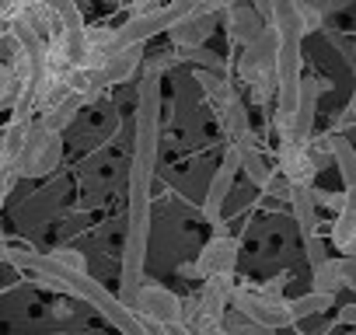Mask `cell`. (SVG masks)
Wrapping results in <instances>:
<instances>
[{
	"label": "cell",
	"mask_w": 356,
	"mask_h": 335,
	"mask_svg": "<svg viewBox=\"0 0 356 335\" xmlns=\"http://www.w3.org/2000/svg\"><path fill=\"white\" fill-rule=\"evenodd\" d=\"M161 150V81L143 77L136 91L133 115V161H129V210H126V245L119 269V300L129 304L143 283L147 245H150V186Z\"/></svg>",
	"instance_id": "1"
},
{
	"label": "cell",
	"mask_w": 356,
	"mask_h": 335,
	"mask_svg": "<svg viewBox=\"0 0 356 335\" xmlns=\"http://www.w3.org/2000/svg\"><path fill=\"white\" fill-rule=\"evenodd\" d=\"M276 49H280V35L269 28L259 42L245 46L238 56V77L248 88L252 105H269L276 98Z\"/></svg>",
	"instance_id": "2"
},
{
	"label": "cell",
	"mask_w": 356,
	"mask_h": 335,
	"mask_svg": "<svg viewBox=\"0 0 356 335\" xmlns=\"http://www.w3.org/2000/svg\"><path fill=\"white\" fill-rule=\"evenodd\" d=\"M60 157H63V133H56L35 119L29 126L25 147L15 161V179H42L60 168Z\"/></svg>",
	"instance_id": "3"
},
{
	"label": "cell",
	"mask_w": 356,
	"mask_h": 335,
	"mask_svg": "<svg viewBox=\"0 0 356 335\" xmlns=\"http://www.w3.org/2000/svg\"><path fill=\"white\" fill-rule=\"evenodd\" d=\"M231 307H234L241 318H248V321H255V325H266V328H273V332L293 325V318H290V300H283V297H276V293H266L262 286H234Z\"/></svg>",
	"instance_id": "4"
},
{
	"label": "cell",
	"mask_w": 356,
	"mask_h": 335,
	"mask_svg": "<svg viewBox=\"0 0 356 335\" xmlns=\"http://www.w3.org/2000/svg\"><path fill=\"white\" fill-rule=\"evenodd\" d=\"M129 307L157 332H164L168 325H178L182 321V297L175 290H168L164 283H154V279H143L140 290L133 293Z\"/></svg>",
	"instance_id": "5"
},
{
	"label": "cell",
	"mask_w": 356,
	"mask_h": 335,
	"mask_svg": "<svg viewBox=\"0 0 356 335\" xmlns=\"http://www.w3.org/2000/svg\"><path fill=\"white\" fill-rule=\"evenodd\" d=\"M241 172V147L238 143H227L224 150V161L213 172L210 186H207V199H203V217L207 224L213 227V234H224V203L234 189V175Z\"/></svg>",
	"instance_id": "6"
},
{
	"label": "cell",
	"mask_w": 356,
	"mask_h": 335,
	"mask_svg": "<svg viewBox=\"0 0 356 335\" xmlns=\"http://www.w3.org/2000/svg\"><path fill=\"white\" fill-rule=\"evenodd\" d=\"M318 172H321V168L314 164L307 143H300V140H280V147H276V175H283L290 186L311 189L314 179H318Z\"/></svg>",
	"instance_id": "7"
},
{
	"label": "cell",
	"mask_w": 356,
	"mask_h": 335,
	"mask_svg": "<svg viewBox=\"0 0 356 335\" xmlns=\"http://www.w3.org/2000/svg\"><path fill=\"white\" fill-rule=\"evenodd\" d=\"M325 88H328V84H325L321 77H300V98H297L293 126H290V133L280 136V140H300V143H307V140L314 136V112H318V98H321Z\"/></svg>",
	"instance_id": "8"
},
{
	"label": "cell",
	"mask_w": 356,
	"mask_h": 335,
	"mask_svg": "<svg viewBox=\"0 0 356 335\" xmlns=\"http://www.w3.org/2000/svg\"><path fill=\"white\" fill-rule=\"evenodd\" d=\"M238 252H241L238 238H231L227 231H224V234H213V238L203 245V252L196 255V269H200V276L207 279V276L234 272V265H238Z\"/></svg>",
	"instance_id": "9"
},
{
	"label": "cell",
	"mask_w": 356,
	"mask_h": 335,
	"mask_svg": "<svg viewBox=\"0 0 356 335\" xmlns=\"http://www.w3.org/2000/svg\"><path fill=\"white\" fill-rule=\"evenodd\" d=\"M220 22H224V28H227V35L245 49V46H252V42H259L266 32H269V25H266V18L252 8V4H245V0H238V4H231L224 15H220Z\"/></svg>",
	"instance_id": "10"
},
{
	"label": "cell",
	"mask_w": 356,
	"mask_h": 335,
	"mask_svg": "<svg viewBox=\"0 0 356 335\" xmlns=\"http://www.w3.org/2000/svg\"><path fill=\"white\" fill-rule=\"evenodd\" d=\"M234 272H224V276H207L203 286H200V318L196 321H224L227 307H231V297H234Z\"/></svg>",
	"instance_id": "11"
},
{
	"label": "cell",
	"mask_w": 356,
	"mask_h": 335,
	"mask_svg": "<svg viewBox=\"0 0 356 335\" xmlns=\"http://www.w3.org/2000/svg\"><path fill=\"white\" fill-rule=\"evenodd\" d=\"M220 25V15H189L178 25L168 28V39H171V49H200L207 46V39L217 32Z\"/></svg>",
	"instance_id": "12"
},
{
	"label": "cell",
	"mask_w": 356,
	"mask_h": 335,
	"mask_svg": "<svg viewBox=\"0 0 356 335\" xmlns=\"http://www.w3.org/2000/svg\"><path fill=\"white\" fill-rule=\"evenodd\" d=\"M332 245L342 255H356V189L342 193V210L332 220Z\"/></svg>",
	"instance_id": "13"
},
{
	"label": "cell",
	"mask_w": 356,
	"mask_h": 335,
	"mask_svg": "<svg viewBox=\"0 0 356 335\" xmlns=\"http://www.w3.org/2000/svg\"><path fill=\"white\" fill-rule=\"evenodd\" d=\"M143 46H126V49H115L112 56H108V63H105V81H108V88L112 84H129L136 74H140V67H143Z\"/></svg>",
	"instance_id": "14"
},
{
	"label": "cell",
	"mask_w": 356,
	"mask_h": 335,
	"mask_svg": "<svg viewBox=\"0 0 356 335\" xmlns=\"http://www.w3.org/2000/svg\"><path fill=\"white\" fill-rule=\"evenodd\" d=\"M196 84H200V91H203V98H207V105L213 112H220L224 105H231L238 98L234 81L227 74H220V70H196Z\"/></svg>",
	"instance_id": "15"
},
{
	"label": "cell",
	"mask_w": 356,
	"mask_h": 335,
	"mask_svg": "<svg viewBox=\"0 0 356 335\" xmlns=\"http://www.w3.org/2000/svg\"><path fill=\"white\" fill-rule=\"evenodd\" d=\"M290 206H293V220H297V231L300 238H314L318 234V203H314V186L304 189V186H293L290 189Z\"/></svg>",
	"instance_id": "16"
},
{
	"label": "cell",
	"mask_w": 356,
	"mask_h": 335,
	"mask_svg": "<svg viewBox=\"0 0 356 335\" xmlns=\"http://www.w3.org/2000/svg\"><path fill=\"white\" fill-rule=\"evenodd\" d=\"M217 115V126H220V133H224V140L227 143H238V140H245L248 133H252V119H248V105L241 101V98H234L231 105H224L220 112H213Z\"/></svg>",
	"instance_id": "17"
},
{
	"label": "cell",
	"mask_w": 356,
	"mask_h": 335,
	"mask_svg": "<svg viewBox=\"0 0 356 335\" xmlns=\"http://www.w3.org/2000/svg\"><path fill=\"white\" fill-rule=\"evenodd\" d=\"M332 161L342 175V186L356 189V147L349 143L346 133H332Z\"/></svg>",
	"instance_id": "18"
},
{
	"label": "cell",
	"mask_w": 356,
	"mask_h": 335,
	"mask_svg": "<svg viewBox=\"0 0 356 335\" xmlns=\"http://www.w3.org/2000/svg\"><path fill=\"white\" fill-rule=\"evenodd\" d=\"M342 286H346V279H342V259H325L318 269H311V290L335 297Z\"/></svg>",
	"instance_id": "19"
},
{
	"label": "cell",
	"mask_w": 356,
	"mask_h": 335,
	"mask_svg": "<svg viewBox=\"0 0 356 335\" xmlns=\"http://www.w3.org/2000/svg\"><path fill=\"white\" fill-rule=\"evenodd\" d=\"M22 63H25V42L15 32V25L8 22V25H0V67H8V70L18 74Z\"/></svg>",
	"instance_id": "20"
},
{
	"label": "cell",
	"mask_w": 356,
	"mask_h": 335,
	"mask_svg": "<svg viewBox=\"0 0 356 335\" xmlns=\"http://www.w3.org/2000/svg\"><path fill=\"white\" fill-rule=\"evenodd\" d=\"M332 304H335V297L311 290V293H304V297H293V300H290V318H293V325H300V321H307V318H314V314H325Z\"/></svg>",
	"instance_id": "21"
},
{
	"label": "cell",
	"mask_w": 356,
	"mask_h": 335,
	"mask_svg": "<svg viewBox=\"0 0 356 335\" xmlns=\"http://www.w3.org/2000/svg\"><path fill=\"white\" fill-rule=\"evenodd\" d=\"M81 108H84V98L70 91V98H67L60 108H53L49 115H42L39 122H42V126H49V129H56V133H63V129H67V126L77 119V112H81Z\"/></svg>",
	"instance_id": "22"
},
{
	"label": "cell",
	"mask_w": 356,
	"mask_h": 335,
	"mask_svg": "<svg viewBox=\"0 0 356 335\" xmlns=\"http://www.w3.org/2000/svg\"><path fill=\"white\" fill-rule=\"evenodd\" d=\"M224 332H227V335H276L273 328H266V325H255V321L241 318L234 307H227V314H224Z\"/></svg>",
	"instance_id": "23"
},
{
	"label": "cell",
	"mask_w": 356,
	"mask_h": 335,
	"mask_svg": "<svg viewBox=\"0 0 356 335\" xmlns=\"http://www.w3.org/2000/svg\"><path fill=\"white\" fill-rule=\"evenodd\" d=\"M178 67V53L171 49V53H154V56H143V77H154V81H161V74L164 70H175Z\"/></svg>",
	"instance_id": "24"
},
{
	"label": "cell",
	"mask_w": 356,
	"mask_h": 335,
	"mask_svg": "<svg viewBox=\"0 0 356 335\" xmlns=\"http://www.w3.org/2000/svg\"><path fill=\"white\" fill-rule=\"evenodd\" d=\"M63 269H70V272H88V259H84V252H77V248H53L49 252Z\"/></svg>",
	"instance_id": "25"
},
{
	"label": "cell",
	"mask_w": 356,
	"mask_h": 335,
	"mask_svg": "<svg viewBox=\"0 0 356 335\" xmlns=\"http://www.w3.org/2000/svg\"><path fill=\"white\" fill-rule=\"evenodd\" d=\"M18 88H22V81L15 77V70L0 67V108H4V105H15V98H18Z\"/></svg>",
	"instance_id": "26"
},
{
	"label": "cell",
	"mask_w": 356,
	"mask_h": 335,
	"mask_svg": "<svg viewBox=\"0 0 356 335\" xmlns=\"http://www.w3.org/2000/svg\"><path fill=\"white\" fill-rule=\"evenodd\" d=\"M304 248H307V262H311V269H318L325 259H328V248H325V241L314 234V238H307L304 241Z\"/></svg>",
	"instance_id": "27"
},
{
	"label": "cell",
	"mask_w": 356,
	"mask_h": 335,
	"mask_svg": "<svg viewBox=\"0 0 356 335\" xmlns=\"http://www.w3.org/2000/svg\"><path fill=\"white\" fill-rule=\"evenodd\" d=\"M314 203L318 210H342V193H325V189H314Z\"/></svg>",
	"instance_id": "28"
},
{
	"label": "cell",
	"mask_w": 356,
	"mask_h": 335,
	"mask_svg": "<svg viewBox=\"0 0 356 335\" xmlns=\"http://www.w3.org/2000/svg\"><path fill=\"white\" fill-rule=\"evenodd\" d=\"M349 126H356V105H349V108H342V115L332 122V133H346Z\"/></svg>",
	"instance_id": "29"
},
{
	"label": "cell",
	"mask_w": 356,
	"mask_h": 335,
	"mask_svg": "<svg viewBox=\"0 0 356 335\" xmlns=\"http://www.w3.org/2000/svg\"><path fill=\"white\" fill-rule=\"evenodd\" d=\"M189 332H193V335H227V332H224V321H196Z\"/></svg>",
	"instance_id": "30"
},
{
	"label": "cell",
	"mask_w": 356,
	"mask_h": 335,
	"mask_svg": "<svg viewBox=\"0 0 356 335\" xmlns=\"http://www.w3.org/2000/svg\"><path fill=\"white\" fill-rule=\"evenodd\" d=\"M342 279L349 290H356V255H342Z\"/></svg>",
	"instance_id": "31"
},
{
	"label": "cell",
	"mask_w": 356,
	"mask_h": 335,
	"mask_svg": "<svg viewBox=\"0 0 356 335\" xmlns=\"http://www.w3.org/2000/svg\"><path fill=\"white\" fill-rule=\"evenodd\" d=\"M297 8H300V11H318V15H325V18H328L332 0H297Z\"/></svg>",
	"instance_id": "32"
},
{
	"label": "cell",
	"mask_w": 356,
	"mask_h": 335,
	"mask_svg": "<svg viewBox=\"0 0 356 335\" xmlns=\"http://www.w3.org/2000/svg\"><path fill=\"white\" fill-rule=\"evenodd\" d=\"M25 8V0H0V22H11Z\"/></svg>",
	"instance_id": "33"
},
{
	"label": "cell",
	"mask_w": 356,
	"mask_h": 335,
	"mask_svg": "<svg viewBox=\"0 0 356 335\" xmlns=\"http://www.w3.org/2000/svg\"><path fill=\"white\" fill-rule=\"evenodd\" d=\"M178 276H186L189 283H203V276H200L196 262H186V265H178Z\"/></svg>",
	"instance_id": "34"
},
{
	"label": "cell",
	"mask_w": 356,
	"mask_h": 335,
	"mask_svg": "<svg viewBox=\"0 0 356 335\" xmlns=\"http://www.w3.org/2000/svg\"><path fill=\"white\" fill-rule=\"evenodd\" d=\"M339 325H349V328H356V304H346V307L339 311Z\"/></svg>",
	"instance_id": "35"
},
{
	"label": "cell",
	"mask_w": 356,
	"mask_h": 335,
	"mask_svg": "<svg viewBox=\"0 0 356 335\" xmlns=\"http://www.w3.org/2000/svg\"><path fill=\"white\" fill-rule=\"evenodd\" d=\"M252 8L266 18V25H269V15H273V0H252Z\"/></svg>",
	"instance_id": "36"
},
{
	"label": "cell",
	"mask_w": 356,
	"mask_h": 335,
	"mask_svg": "<svg viewBox=\"0 0 356 335\" xmlns=\"http://www.w3.org/2000/svg\"><path fill=\"white\" fill-rule=\"evenodd\" d=\"M164 335H193V332H189L182 321H178V325H168V328H164Z\"/></svg>",
	"instance_id": "37"
},
{
	"label": "cell",
	"mask_w": 356,
	"mask_h": 335,
	"mask_svg": "<svg viewBox=\"0 0 356 335\" xmlns=\"http://www.w3.org/2000/svg\"><path fill=\"white\" fill-rule=\"evenodd\" d=\"M346 335H356V328H353V332H346Z\"/></svg>",
	"instance_id": "38"
},
{
	"label": "cell",
	"mask_w": 356,
	"mask_h": 335,
	"mask_svg": "<svg viewBox=\"0 0 356 335\" xmlns=\"http://www.w3.org/2000/svg\"><path fill=\"white\" fill-rule=\"evenodd\" d=\"M353 53H356V42H353Z\"/></svg>",
	"instance_id": "39"
}]
</instances>
